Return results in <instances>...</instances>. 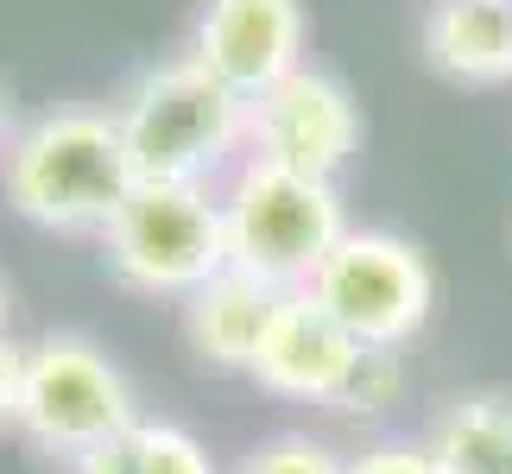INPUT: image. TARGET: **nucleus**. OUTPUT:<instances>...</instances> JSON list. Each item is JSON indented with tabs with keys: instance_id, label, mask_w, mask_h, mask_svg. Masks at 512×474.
I'll return each instance as SVG.
<instances>
[{
	"instance_id": "obj_1",
	"label": "nucleus",
	"mask_w": 512,
	"mask_h": 474,
	"mask_svg": "<svg viewBox=\"0 0 512 474\" xmlns=\"http://www.w3.org/2000/svg\"><path fill=\"white\" fill-rule=\"evenodd\" d=\"M140 171L121 140V121L102 102H57L19 114L0 158V203L45 234L95 241L114 209L133 196Z\"/></svg>"
},
{
	"instance_id": "obj_2",
	"label": "nucleus",
	"mask_w": 512,
	"mask_h": 474,
	"mask_svg": "<svg viewBox=\"0 0 512 474\" xmlns=\"http://www.w3.org/2000/svg\"><path fill=\"white\" fill-rule=\"evenodd\" d=\"M108 108L121 121L133 171L159 184H222L247 158V95L190 51L146 64Z\"/></svg>"
},
{
	"instance_id": "obj_3",
	"label": "nucleus",
	"mask_w": 512,
	"mask_h": 474,
	"mask_svg": "<svg viewBox=\"0 0 512 474\" xmlns=\"http://www.w3.org/2000/svg\"><path fill=\"white\" fill-rule=\"evenodd\" d=\"M222 228H228V266L253 279L298 291L329 260V247L354 228L342 177H310L266 158H241L222 184Z\"/></svg>"
},
{
	"instance_id": "obj_4",
	"label": "nucleus",
	"mask_w": 512,
	"mask_h": 474,
	"mask_svg": "<svg viewBox=\"0 0 512 474\" xmlns=\"http://www.w3.org/2000/svg\"><path fill=\"white\" fill-rule=\"evenodd\" d=\"M95 247H102V272L121 291L152 304H184L209 272L228 266L222 190L140 177L133 196L114 209V222L95 234Z\"/></svg>"
},
{
	"instance_id": "obj_5",
	"label": "nucleus",
	"mask_w": 512,
	"mask_h": 474,
	"mask_svg": "<svg viewBox=\"0 0 512 474\" xmlns=\"http://www.w3.org/2000/svg\"><path fill=\"white\" fill-rule=\"evenodd\" d=\"M140 418V386L83 329H45L26 342L19 373V437L51 462H76Z\"/></svg>"
},
{
	"instance_id": "obj_6",
	"label": "nucleus",
	"mask_w": 512,
	"mask_h": 474,
	"mask_svg": "<svg viewBox=\"0 0 512 474\" xmlns=\"http://www.w3.org/2000/svg\"><path fill=\"white\" fill-rule=\"evenodd\" d=\"M310 298L367 348H411L437 310V266L418 241L392 228H348L310 272Z\"/></svg>"
},
{
	"instance_id": "obj_7",
	"label": "nucleus",
	"mask_w": 512,
	"mask_h": 474,
	"mask_svg": "<svg viewBox=\"0 0 512 474\" xmlns=\"http://www.w3.org/2000/svg\"><path fill=\"white\" fill-rule=\"evenodd\" d=\"M361 140H367L361 102L317 57L285 70L260 95H247V158L291 165L310 177H342L361 158Z\"/></svg>"
},
{
	"instance_id": "obj_8",
	"label": "nucleus",
	"mask_w": 512,
	"mask_h": 474,
	"mask_svg": "<svg viewBox=\"0 0 512 474\" xmlns=\"http://www.w3.org/2000/svg\"><path fill=\"white\" fill-rule=\"evenodd\" d=\"M184 51L209 64L228 89L260 95L285 70L310 64V7L304 0H203Z\"/></svg>"
},
{
	"instance_id": "obj_9",
	"label": "nucleus",
	"mask_w": 512,
	"mask_h": 474,
	"mask_svg": "<svg viewBox=\"0 0 512 474\" xmlns=\"http://www.w3.org/2000/svg\"><path fill=\"white\" fill-rule=\"evenodd\" d=\"M367 342H354V335L329 316V304H317L310 291H285L279 310H272V323L260 335V348H253V367L247 380L272 392V399L285 405H336L342 380L354 373Z\"/></svg>"
},
{
	"instance_id": "obj_10",
	"label": "nucleus",
	"mask_w": 512,
	"mask_h": 474,
	"mask_svg": "<svg viewBox=\"0 0 512 474\" xmlns=\"http://www.w3.org/2000/svg\"><path fill=\"white\" fill-rule=\"evenodd\" d=\"M279 298H285L279 285L253 279V272H241V266L209 272V279L177 304V329H184V348L196 354V367L247 373L253 348H260V335L272 323V310H279Z\"/></svg>"
},
{
	"instance_id": "obj_11",
	"label": "nucleus",
	"mask_w": 512,
	"mask_h": 474,
	"mask_svg": "<svg viewBox=\"0 0 512 474\" xmlns=\"http://www.w3.org/2000/svg\"><path fill=\"white\" fill-rule=\"evenodd\" d=\"M418 51L456 89H512V0H430Z\"/></svg>"
},
{
	"instance_id": "obj_12",
	"label": "nucleus",
	"mask_w": 512,
	"mask_h": 474,
	"mask_svg": "<svg viewBox=\"0 0 512 474\" xmlns=\"http://www.w3.org/2000/svg\"><path fill=\"white\" fill-rule=\"evenodd\" d=\"M70 474H222L209 456V443L196 430L171 418H133L127 430H114L108 443H95L89 456H76Z\"/></svg>"
},
{
	"instance_id": "obj_13",
	"label": "nucleus",
	"mask_w": 512,
	"mask_h": 474,
	"mask_svg": "<svg viewBox=\"0 0 512 474\" xmlns=\"http://www.w3.org/2000/svg\"><path fill=\"white\" fill-rule=\"evenodd\" d=\"M443 474H512V399L506 392H468L443 405L430 424Z\"/></svg>"
},
{
	"instance_id": "obj_14",
	"label": "nucleus",
	"mask_w": 512,
	"mask_h": 474,
	"mask_svg": "<svg viewBox=\"0 0 512 474\" xmlns=\"http://www.w3.org/2000/svg\"><path fill=\"white\" fill-rule=\"evenodd\" d=\"M399 399H405V348H361V361H354L329 411L348 424H380Z\"/></svg>"
},
{
	"instance_id": "obj_15",
	"label": "nucleus",
	"mask_w": 512,
	"mask_h": 474,
	"mask_svg": "<svg viewBox=\"0 0 512 474\" xmlns=\"http://www.w3.org/2000/svg\"><path fill=\"white\" fill-rule=\"evenodd\" d=\"M234 474H348V456L336 443L310 437V430H279V437L253 443Z\"/></svg>"
},
{
	"instance_id": "obj_16",
	"label": "nucleus",
	"mask_w": 512,
	"mask_h": 474,
	"mask_svg": "<svg viewBox=\"0 0 512 474\" xmlns=\"http://www.w3.org/2000/svg\"><path fill=\"white\" fill-rule=\"evenodd\" d=\"M348 474H443L430 437H380L348 456Z\"/></svg>"
},
{
	"instance_id": "obj_17",
	"label": "nucleus",
	"mask_w": 512,
	"mask_h": 474,
	"mask_svg": "<svg viewBox=\"0 0 512 474\" xmlns=\"http://www.w3.org/2000/svg\"><path fill=\"white\" fill-rule=\"evenodd\" d=\"M19 373H26V342H13V329H0V437L19 424Z\"/></svg>"
},
{
	"instance_id": "obj_18",
	"label": "nucleus",
	"mask_w": 512,
	"mask_h": 474,
	"mask_svg": "<svg viewBox=\"0 0 512 474\" xmlns=\"http://www.w3.org/2000/svg\"><path fill=\"white\" fill-rule=\"evenodd\" d=\"M13 127H19V102H13V89L0 83V158H7V140H13Z\"/></svg>"
},
{
	"instance_id": "obj_19",
	"label": "nucleus",
	"mask_w": 512,
	"mask_h": 474,
	"mask_svg": "<svg viewBox=\"0 0 512 474\" xmlns=\"http://www.w3.org/2000/svg\"><path fill=\"white\" fill-rule=\"evenodd\" d=\"M13 323V285H7V272H0V329Z\"/></svg>"
}]
</instances>
